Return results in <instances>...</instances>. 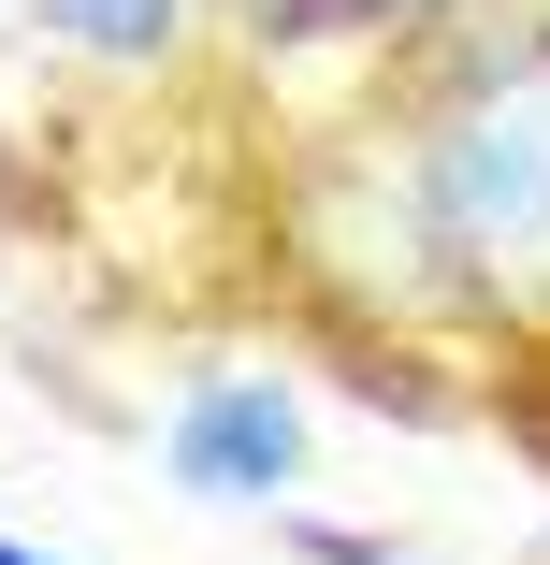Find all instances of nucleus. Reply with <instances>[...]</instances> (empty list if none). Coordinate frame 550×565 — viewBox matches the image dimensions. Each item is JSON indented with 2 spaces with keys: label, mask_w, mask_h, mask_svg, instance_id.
<instances>
[{
  "label": "nucleus",
  "mask_w": 550,
  "mask_h": 565,
  "mask_svg": "<svg viewBox=\"0 0 550 565\" xmlns=\"http://www.w3.org/2000/svg\"><path fill=\"white\" fill-rule=\"evenodd\" d=\"M391 160H406V203L434 233V276H450L464 333L536 349L550 333V30L507 15V30L434 44Z\"/></svg>",
  "instance_id": "f257e3e1"
},
{
  "label": "nucleus",
  "mask_w": 550,
  "mask_h": 565,
  "mask_svg": "<svg viewBox=\"0 0 550 565\" xmlns=\"http://www.w3.org/2000/svg\"><path fill=\"white\" fill-rule=\"evenodd\" d=\"M160 479H174L188 508H290V493H304V392L261 377V363L188 377L174 420H160Z\"/></svg>",
  "instance_id": "f03ea898"
},
{
  "label": "nucleus",
  "mask_w": 550,
  "mask_h": 565,
  "mask_svg": "<svg viewBox=\"0 0 550 565\" xmlns=\"http://www.w3.org/2000/svg\"><path fill=\"white\" fill-rule=\"evenodd\" d=\"M188 15H203V0H30V30L58 58H117V73H160L188 44Z\"/></svg>",
  "instance_id": "7ed1b4c3"
},
{
  "label": "nucleus",
  "mask_w": 550,
  "mask_h": 565,
  "mask_svg": "<svg viewBox=\"0 0 550 565\" xmlns=\"http://www.w3.org/2000/svg\"><path fill=\"white\" fill-rule=\"evenodd\" d=\"M261 30H363V44H464V30H507L493 0H247ZM536 15V0H521Z\"/></svg>",
  "instance_id": "20e7f679"
},
{
  "label": "nucleus",
  "mask_w": 550,
  "mask_h": 565,
  "mask_svg": "<svg viewBox=\"0 0 550 565\" xmlns=\"http://www.w3.org/2000/svg\"><path fill=\"white\" fill-rule=\"evenodd\" d=\"M276 551H290V565H420V551H391L377 522H319V508H276Z\"/></svg>",
  "instance_id": "39448f33"
},
{
  "label": "nucleus",
  "mask_w": 550,
  "mask_h": 565,
  "mask_svg": "<svg viewBox=\"0 0 550 565\" xmlns=\"http://www.w3.org/2000/svg\"><path fill=\"white\" fill-rule=\"evenodd\" d=\"M507 363H521V392H507V435L550 465V333H536V349H507Z\"/></svg>",
  "instance_id": "423d86ee"
},
{
  "label": "nucleus",
  "mask_w": 550,
  "mask_h": 565,
  "mask_svg": "<svg viewBox=\"0 0 550 565\" xmlns=\"http://www.w3.org/2000/svg\"><path fill=\"white\" fill-rule=\"evenodd\" d=\"M0 565H58V551H44V536H15V522H0Z\"/></svg>",
  "instance_id": "0eeeda50"
},
{
  "label": "nucleus",
  "mask_w": 550,
  "mask_h": 565,
  "mask_svg": "<svg viewBox=\"0 0 550 565\" xmlns=\"http://www.w3.org/2000/svg\"><path fill=\"white\" fill-rule=\"evenodd\" d=\"M536 30H550V0H536Z\"/></svg>",
  "instance_id": "6e6552de"
}]
</instances>
